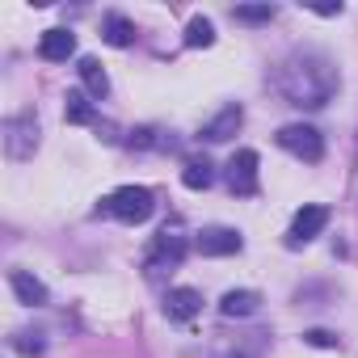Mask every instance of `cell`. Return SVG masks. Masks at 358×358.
<instances>
[{
	"instance_id": "obj_1",
	"label": "cell",
	"mask_w": 358,
	"mask_h": 358,
	"mask_svg": "<svg viewBox=\"0 0 358 358\" xmlns=\"http://www.w3.org/2000/svg\"><path fill=\"white\" fill-rule=\"evenodd\" d=\"M278 93L299 106V110H320L329 106V97L337 93V68L316 55V51H295L291 59H282V68L274 72Z\"/></svg>"
},
{
	"instance_id": "obj_2",
	"label": "cell",
	"mask_w": 358,
	"mask_h": 358,
	"mask_svg": "<svg viewBox=\"0 0 358 358\" xmlns=\"http://www.w3.org/2000/svg\"><path fill=\"white\" fill-rule=\"evenodd\" d=\"M101 211H106V215H114L118 224H143V220H152L156 199H152V190H148V186H118V190L101 203Z\"/></svg>"
},
{
	"instance_id": "obj_3",
	"label": "cell",
	"mask_w": 358,
	"mask_h": 358,
	"mask_svg": "<svg viewBox=\"0 0 358 358\" xmlns=\"http://www.w3.org/2000/svg\"><path fill=\"white\" fill-rule=\"evenodd\" d=\"M34 148H38V118L30 110L13 114L5 122V152H9V160H30Z\"/></svg>"
},
{
	"instance_id": "obj_4",
	"label": "cell",
	"mask_w": 358,
	"mask_h": 358,
	"mask_svg": "<svg viewBox=\"0 0 358 358\" xmlns=\"http://www.w3.org/2000/svg\"><path fill=\"white\" fill-rule=\"evenodd\" d=\"M274 139H278V148H287L291 156H299V160H308V164H316V160L324 156V139H320V131L308 127V122H291V127H282Z\"/></svg>"
},
{
	"instance_id": "obj_5",
	"label": "cell",
	"mask_w": 358,
	"mask_h": 358,
	"mask_svg": "<svg viewBox=\"0 0 358 358\" xmlns=\"http://www.w3.org/2000/svg\"><path fill=\"white\" fill-rule=\"evenodd\" d=\"M324 224H329V207H320V203L299 207L295 220H291V232H287V249H303V245H312V241L324 232Z\"/></svg>"
},
{
	"instance_id": "obj_6",
	"label": "cell",
	"mask_w": 358,
	"mask_h": 358,
	"mask_svg": "<svg viewBox=\"0 0 358 358\" xmlns=\"http://www.w3.org/2000/svg\"><path fill=\"white\" fill-rule=\"evenodd\" d=\"M228 190L241 194V199L257 194V152L253 148L232 152V160H228Z\"/></svg>"
},
{
	"instance_id": "obj_7",
	"label": "cell",
	"mask_w": 358,
	"mask_h": 358,
	"mask_svg": "<svg viewBox=\"0 0 358 358\" xmlns=\"http://www.w3.org/2000/svg\"><path fill=\"white\" fill-rule=\"evenodd\" d=\"M182 257H186V236L182 232H160L156 236V245H152V253H148V274H160V270H177L182 266Z\"/></svg>"
},
{
	"instance_id": "obj_8",
	"label": "cell",
	"mask_w": 358,
	"mask_h": 358,
	"mask_svg": "<svg viewBox=\"0 0 358 358\" xmlns=\"http://www.w3.org/2000/svg\"><path fill=\"white\" fill-rule=\"evenodd\" d=\"M194 245H199V253H203V257H232V253H241V245H245V241H241V232H236V228H203Z\"/></svg>"
},
{
	"instance_id": "obj_9",
	"label": "cell",
	"mask_w": 358,
	"mask_h": 358,
	"mask_svg": "<svg viewBox=\"0 0 358 358\" xmlns=\"http://www.w3.org/2000/svg\"><path fill=\"white\" fill-rule=\"evenodd\" d=\"M199 312H203V295H199L194 287H173V291L164 295V316H169V320H177V324L194 320Z\"/></svg>"
},
{
	"instance_id": "obj_10",
	"label": "cell",
	"mask_w": 358,
	"mask_h": 358,
	"mask_svg": "<svg viewBox=\"0 0 358 358\" xmlns=\"http://www.w3.org/2000/svg\"><path fill=\"white\" fill-rule=\"evenodd\" d=\"M241 122H245V110H241V106H224V110L203 127L199 139H207V143H228V139L241 131Z\"/></svg>"
},
{
	"instance_id": "obj_11",
	"label": "cell",
	"mask_w": 358,
	"mask_h": 358,
	"mask_svg": "<svg viewBox=\"0 0 358 358\" xmlns=\"http://www.w3.org/2000/svg\"><path fill=\"white\" fill-rule=\"evenodd\" d=\"M38 55H43L47 64H64L68 55H76V34H72V30H64V26L47 30V34L38 38Z\"/></svg>"
},
{
	"instance_id": "obj_12",
	"label": "cell",
	"mask_w": 358,
	"mask_h": 358,
	"mask_svg": "<svg viewBox=\"0 0 358 358\" xmlns=\"http://www.w3.org/2000/svg\"><path fill=\"white\" fill-rule=\"evenodd\" d=\"M9 287H13V295H17L26 308H43V303H47V287H43V278H34L30 270H9Z\"/></svg>"
},
{
	"instance_id": "obj_13",
	"label": "cell",
	"mask_w": 358,
	"mask_h": 358,
	"mask_svg": "<svg viewBox=\"0 0 358 358\" xmlns=\"http://www.w3.org/2000/svg\"><path fill=\"white\" fill-rule=\"evenodd\" d=\"M262 308V295L257 291H249V287H241V291H228L224 299H220V312L224 316H232V320H241V316H253Z\"/></svg>"
},
{
	"instance_id": "obj_14",
	"label": "cell",
	"mask_w": 358,
	"mask_h": 358,
	"mask_svg": "<svg viewBox=\"0 0 358 358\" xmlns=\"http://www.w3.org/2000/svg\"><path fill=\"white\" fill-rule=\"evenodd\" d=\"M76 72H80V85H85L93 97H106V93H110V76H106V68H101L93 55H85Z\"/></svg>"
},
{
	"instance_id": "obj_15",
	"label": "cell",
	"mask_w": 358,
	"mask_h": 358,
	"mask_svg": "<svg viewBox=\"0 0 358 358\" xmlns=\"http://www.w3.org/2000/svg\"><path fill=\"white\" fill-rule=\"evenodd\" d=\"M101 38H106L110 47H131V43H135V26H131L122 13H110V17L101 22Z\"/></svg>"
},
{
	"instance_id": "obj_16",
	"label": "cell",
	"mask_w": 358,
	"mask_h": 358,
	"mask_svg": "<svg viewBox=\"0 0 358 358\" xmlns=\"http://www.w3.org/2000/svg\"><path fill=\"white\" fill-rule=\"evenodd\" d=\"M64 118H68V122H76V127H89V122H97V114H93V101H89L80 89H72V93L64 97Z\"/></svg>"
},
{
	"instance_id": "obj_17",
	"label": "cell",
	"mask_w": 358,
	"mask_h": 358,
	"mask_svg": "<svg viewBox=\"0 0 358 358\" xmlns=\"http://www.w3.org/2000/svg\"><path fill=\"white\" fill-rule=\"evenodd\" d=\"M215 182V169L207 164V160H190L186 169H182V186L186 190H207Z\"/></svg>"
},
{
	"instance_id": "obj_18",
	"label": "cell",
	"mask_w": 358,
	"mask_h": 358,
	"mask_svg": "<svg viewBox=\"0 0 358 358\" xmlns=\"http://www.w3.org/2000/svg\"><path fill=\"white\" fill-rule=\"evenodd\" d=\"M211 43H215V26L207 17H194L186 26V47H211Z\"/></svg>"
},
{
	"instance_id": "obj_19",
	"label": "cell",
	"mask_w": 358,
	"mask_h": 358,
	"mask_svg": "<svg viewBox=\"0 0 358 358\" xmlns=\"http://www.w3.org/2000/svg\"><path fill=\"white\" fill-rule=\"evenodd\" d=\"M274 5H236V22H249V26H257V22H274Z\"/></svg>"
},
{
	"instance_id": "obj_20",
	"label": "cell",
	"mask_w": 358,
	"mask_h": 358,
	"mask_svg": "<svg viewBox=\"0 0 358 358\" xmlns=\"http://www.w3.org/2000/svg\"><path fill=\"white\" fill-rule=\"evenodd\" d=\"M303 345H316V350H337V333H329V329H303Z\"/></svg>"
},
{
	"instance_id": "obj_21",
	"label": "cell",
	"mask_w": 358,
	"mask_h": 358,
	"mask_svg": "<svg viewBox=\"0 0 358 358\" xmlns=\"http://www.w3.org/2000/svg\"><path fill=\"white\" fill-rule=\"evenodd\" d=\"M13 350L26 354V358H38V354H43V341H38V333H17V337H13Z\"/></svg>"
},
{
	"instance_id": "obj_22",
	"label": "cell",
	"mask_w": 358,
	"mask_h": 358,
	"mask_svg": "<svg viewBox=\"0 0 358 358\" xmlns=\"http://www.w3.org/2000/svg\"><path fill=\"white\" fill-rule=\"evenodd\" d=\"M312 13H320V17H337L341 13V0H337V5H308Z\"/></svg>"
}]
</instances>
